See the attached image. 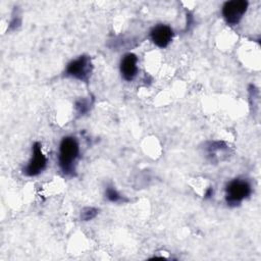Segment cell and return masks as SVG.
<instances>
[{
  "label": "cell",
  "mask_w": 261,
  "mask_h": 261,
  "mask_svg": "<svg viewBox=\"0 0 261 261\" xmlns=\"http://www.w3.org/2000/svg\"><path fill=\"white\" fill-rule=\"evenodd\" d=\"M138 58L133 53H127L123 56V58L120 61V72L122 77L130 82L135 79L138 72V66H137Z\"/></svg>",
  "instance_id": "52a82bcc"
},
{
  "label": "cell",
  "mask_w": 261,
  "mask_h": 261,
  "mask_svg": "<svg viewBox=\"0 0 261 261\" xmlns=\"http://www.w3.org/2000/svg\"><path fill=\"white\" fill-rule=\"evenodd\" d=\"M92 62L89 56L82 55L70 61L66 66V74L83 82H88L92 72Z\"/></svg>",
  "instance_id": "3957f363"
},
{
  "label": "cell",
  "mask_w": 261,
  "mask_h": 261,
  "mask_svg": "<svg viewBox=\"0 0 261 261\" xmlns=\"http://www.w3.org/2000/svg\"><path fill=\"white\" fill-rule=\"evenodd\" d=\"M47 165V158L43 154L41 144L36 142L33 145V157L29 164L22 169V172L28 176H36L40 174Z\"/></svg>",
  "instance_id": "5b68a950"
},
{
  "label": "cell",
  "mask_w": 261,
  "mask_h": 261,
  "mask_svg": "<svg viewBox=\"0 0 261 261\" xmlns=\"http://www.w3.org/2000/svg\"><path fill=\"white\" fill-rule=\"evenodd\" d=\"M106 198L110 201V202H123V201H127L126 199H124L112 186H108L105 192Z\"/></svg>",
  "instance_id": "ba28073f"
},
{
  "label": "cell",
  "mask_w": 261,
  "mask_h": 261,
  "mask_svg": "<svg viewBox=\"0 0 261 261\" xmlns=\"http://www.w3.org/2000/svg\"><path fill=\"white\" fill-rule=\"evenodd\" d=\"M173 37V31L166 24H158L150 32L152 42L159 48H165L169 45Z\"/></svg>",
  "instance_id": "8992f818"
},
{
  "label": "cell",
  "mask_w": 261,
  "mask_h": 261,
  "mask_svg": "<svg viewBox=\"0 0 261 261\" xmlns=\"http://www.w3.org/2000/svg\"><path fill=\"white\" fill-rule=\"evenodd\" d=\"M99 210L94 207H86L81 211V219L84 221H88L93 219L97 214Z\"/></svg>",
  "instance_id": "9c48e42d"
},
{
  "label": "cell",
  "mask_w": 261,
  "mask_h": 261,
  "mask_svg": "<svg viewBox=\"0 0 261 261\" xmlns=\"http://www.w3.org/2000/svg\"><path fill=\"white\" fill-rule=\"evenodd\" d=\"M212 195H213V189H212L211 187H209V188L206 190V193H205V198H210Z\"/></svg>",
  "instance_id": "8fae6325"
},
{
  "label": "cell",
  "mask_w": 261,
  "mask_h": 261,
  "mask_svg": "<svg viewBox=\"0 0 261 261\" xmlns=\"http://www.w3.org/2000/svg\"><path fill=\"white\" fill-rule=\"evenodd\" d=\"M80 147L79 143L73 137H64L59 146L58 162L61 171L66 175H74V162L79 157Z\"/></svg>",
  "instance_id": "6da1fadb"
},
{
  "label": "cell",
  "mask_w": 261,
  "mask_h": 261,
  "mask_svg": "<svg viewBox=\"0 0 261 261\" xmlns=\"http://www.w3.org/2000/svg\"><path fill=\"white\" fill-rule=\"evenodd\" d=\"M252 192L251 185L245 179L234 178L225 188V201L229 206L239 205Z\"/></svg>",
  "instance_id": "7a4b0ae2"
},
{
  "label": "cell",
  "mask_w": 261,
  "mask_h": 261,
  "mask_svg": "<svg viewBox=\"0 0 261 261\" xmlns=\"http://www.w3.org/2000/svg\"><path fill=\"white\" fill-rule=\"evenodd\" d=\"M91 107V102L87 99H80L75 102V109L79 114L83 115L89 111Z\"/></svg>",
  "instance_id": "30bf717a"
},
{
  "label": "cell",
  "mask_w": 261,
  "mask_h": 261,
  "mask_svg": "<svg viewBox=\"0 0 261 261\" xmlns=\"http://www.w3.org/2000/svg\"><path fill=\"white\" fill-rule=\"evenodd\" d=\"M247 8L248 2L245 0L227 1L222 6V15L228 24L234 25L240 22Z\"/></svg>",
  "instance_id": "277c9868"
}]
</instances>
